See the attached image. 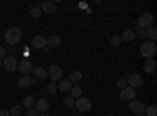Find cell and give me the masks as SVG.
<instances>
[{
    "label": "cell",
    "mask_w": 157,
    "mask_h": 116,
    "mask_svg": "<svg viewBox=\"0 0 157 116\" xmlns=\"http://www.w3.org/2000/svg\"><path fill=\"white\" fill-rule=\"evenodd\" d=\"M21 38H22V32L17 27H11L5 33V41L8 43V46H16L21 41Z\"/></svg>",
    "instance_id": "6da1fadb"
},
{
    "label": "cell",
    "mask_w": 157,
    "mask_h": 116,
    "mask_svg": "<svg viewBox=\"0 0 157 116\" xmlns=\"http://www.w3.org/2000/svg\"><path fill=\"white\" fill-rule=\"evenodd\" d=\"M155 44L154 43H151V41H146V43H143L141 46H140V54H141V57H145L146 60L148 58H152L154 55H155Z\"/></svg>",
    "instance_id": "7a4b0ae2"
},
{
    "label": "cell",
    "mask_w": 157,
    "mask_h": 116,
    "mask_svg": "<svg viewBox=\"0 0 157 116\" xmlns=\"http://www.w3.org/2000/svg\"><path fill=\"white\" fill-rule=\"evenodd\" d=\"M2 66L8 71V72H14L17 69V60L14 55H6L3 60H2Z\"/></svg>",
    "instance_id": "3957f363"
},
{
    "label": "cell",
    "mask_w": 157,
    "mask_h": 116,
    "mask_svg": "<svg viewBox=\"0 0 157 116\" xmlns=\"http://www.w3.org/2000/svg\"><path fill=\"white\" fill-rule=\"evenodd\" d=\"M74 107L80 111V113H86V111L91 110V102H90V99H86V97H78V99L75 100Z\"/></svg>",
    "instance_id": "277c9868"
},
{
    "label": "cell",
    "mask_w": 157,
    "mask_h": 116,
    "mask_svg": "<svg viewBox=\"0 0 157 116\" xmlns=\"http://www.w3.org/2000/svg\"><path fill=\"white\" fill-rule=\"evenodd\" d=\"M138 27H141V28H149V27H152L154 25V16L152 14H143V16H140V19H138Z\"/></svg>",
    "instance_id": "5b68a950"
},
{
    "label": "cell",
    "mask_w": 157,
    "mask_h": 116,
    "mask_svg": "<svg viewBox=\"0 0 157 116\" xmlns=\"http://www.w3.org/2000/svg\"><path fill=\"white\" fill-rule=\"evenodd\" d=\"M127 85L130 88H134V89L143 86V75H140V74H130L127 77Z\"/></svg>",
    "instance_id": "8992f818"
},
{
    "label": "cell",
    "mask_w": 157,
    "mask_h": 116,
    "mask_svg": "<svg viewBox=\"0 0 157 116\" xmlns=\"http://www.w3.org/2000/svg\"><path fill=\"white\" fill-rule=\"evenodd\" d=\"M135 94H137V91H135L134 88L126 86V88H123V89H121L120 97H121L123 100H134V99H135Z\"/></svg>",
    "instance_id": "52a82bcc"
},
{
    "label": "cell",
    "mask_w": 157,
    "mask_h": 116,
    "mask_svg": "<svg viewBox=\"0 0 157 116\" xmlns=\"http://www.w3.org/2000/svg\"><path fill=\"white\" fill-rule=\"evenodd\" d=\"M129 108L132 110L134 113H137V114H143L145 113V104H143V102H140V100H130V104H129Z\"/></svg>",
    "instance_id": "ba28073f"
},
{
    "label": "cell",
    "mask_w": 157,
    "mask_h": 116,
    "mask_svg": "<svg viewBox=\"0 0 157 116\" xmlns=\"http://www.w3.org/2000/svg\"><path fill=\"white\" fill-rule=\"evenodd\" d=\"M17 69L21 71L22 75H29L32 71H33V66L29 60H22L21 63H17Z\"/></svg>",
    "instance_id": "9c48e42d"
},
{
    "label": "cell",
    "mask_w": 157,
    "mask_h": 116,
    "mask_svg": "<svg viewBox=\"0 0 157 116\" xmlns=\"http://www.w3.org/2000/svg\"><path fill=\"white\" fill-rule=\"evenodd\" d=\"M47 75L52 79V82L60 80V77H61V68L58 66V64H52V66L49 68V74Z\"/></svg>",
    "instance_id": "30bf717a"
},
{
    "label": "cell",
    "mask_w": 157,
    "mask_h": 116,
    "mask_svg": "<svg viewBox=\"0 0 157 116\" xmlns=\"http://www.w3.org/2000/svg\"><path fill=\"white\" fill-rule=\"evenodd\" d=\"M60 44H61V38L57 36V35H52V36H49L47 39H46V46H49L50 49L60 47Z\"/></svg>",
    "instance_id": "8fae6325"
},
{
    "label": "cell",
    "mask_w": 157,
    "mask_h": 116,
    "mask_svg": "<svg viewBox=\"0 0 157 116\" xmlns=\"http://www.w3.org/2000/svg\"><path fill=\"white\" fill-rule=\"evenodd\" d=\"M41 11L47 13V14H54L57 11V3L55 2H44V3H41Z\"/></svg>",
    "instance_id": "7c38bea8"
},
{
    "label": "cell",
    "mask_w": 157,
    "mask_h": 116,
    "mask_svg": "<svg viewBox=\"0 0 157 116\" xmlns=\"http://www.w3.org/2000/svg\"><path fill=\"white\" fill-rule=\"evenodd\" d=\"M32 46L35 49H44L46 47V38L44 36H35L32 39Z\"/></svg>",
    "instance_id": "4fadbf2b"
},
{
    "label": "cell",
    "mask_w": 157,
    "mask_h": 116,
    "mask_svg": "<svg viewBox=\"0 0 157 116\" xmlns=\"http://www.w3.org/2000/svg\"><path fill=\"white\" fill-rule=\"evenodd\" d=\"M17 86H19V88H22V89L30 88V86H32V79H30L29 75H22L21 79L17 80Z\"/></svg>",
    "instance_id": "5bb4252c"
},
{
    "label": "cell",
    "mask_w": 157,
    "mask_h": 116,
    "mask_svg": "<svg viewBox=\"0 0 157 116\" xmlns=\"http://www.w3.org/2000/svg\"><path fill=\"white\" fill-rule=\"evenodd\" d=\"M35 108H36L39 113H46V111L49 110V102H47L46 99H39V100H36Z\"/></svg>",
    "instance_id": "9a60e30c"
},
{
    "label": "cell",
    "mask_w": 157,
    "mask_h": 116,
    "mask_svg": "<svg viewBox=\"0 0 157 116\" xmlns=\"http://www.w3.org/2000/svg\"><path fill=\"white\" fill-rule=\"evenodd\" d=\"M120 38H121V41H127L129 43V41H134L137 36H135V32H132V30H124Z\"/></svg>",
    "instance_id": "2e32d148"
},
{
    "label": "cell",
    "mask_w": 157,
    "mask_h": 116,
    "mask_svg": "<svg viewBox=\"0 0 157 116\" xmlns=\"http://www.w3.org/2000/svg\"><path fill=\"white\" fill-rule=\"evenodd\" d=\"M32 72L36 75V79H38V80H44V79H47V71H46L44 68H35Z\"/></svg>",
    "instance_id": "e0dca14e"
},
{
    "label": "cell",
    "mask_w": 157,
    "mask_h": 116,
    "mask_svg": "<svg viewBox=\"0 0 157 116\" xmlns=\"http://www.w3.org/2000/svg\"><path fill=\"white\" fill-rule=\"evenodd\" d=\"M154 71H155V61H154V58H148L145 63V72L152 74Z\"/></svg>",
    "instance_id": "ac0fdd59"
},
{
    "label": "cell",
    "mask_w": 157,
    "mask_h": 116,
    "mask_svg": "<svg viewBox=\"0 0 157 116\" xmlns=\"http://www.w3.org/2000/svg\"><path fill=\"white\" fill-rule=\"evenodd\" d=\"M145 36L146 38H149L151 39V43H154L155 39H157V30H155V27L152 25V27H149V28H146V33H145Z\"/></svg>",
    "instance_id": "d6986e66"
},
{
    "label": "cell",
    "mask_w": 157,
    "mask_h": 116,
    "mask_svg": "<svg viewBox=\"0 0 157 116\" xmlns=\"http://www.w3.org/2000/svg\"><path fill=\"white\" fill-rule=\"evenodd\" d=\"M68 80L71 82V85H72V83H77V82H80V80H82V72H80V71H74V72H71Z\"/></svg>",
    "instance_id": "ffe728a7"
},
{
    "label": "cell",
    "mask_w": 157,
    "mask_h": 116,
    "mask_svg": "<svg viewBox=\"0 0 157 116\" xmlns=\"http://www.w3.org/2000/svg\"><path fill=\"white\" fill-rule=\"evenodd\" d=\"M71 88H72V85L69 80H60V83L57 85V89H60V91H69Z\"/></svg>",
    "instance_id": "44dd1931"
},
{
    "label": "cell",
    "mask_w": 157,
    "mask_h": 116,
    "mask_svg": "<svg viewBox=\"0 0 157 116\" xmlns=\"http://www.w3.org/2000/svg\"><path fill=\"white\" fill-rule=\"evenodd\" d=\"M22 105H24V107H27V108L35 107V99H33L32 96H25L24 100H22Z\"/></svg>",
    "instance_id": "7402d4cb"
},
{
    "label": "cell",
    "mask_w": 157,
    "mask_h": 116,
    "mask_svg": "<svg viewBox=\"0 0 157 116\" xmlns=\"http://www.w3.org/2000/svg\"><path fill=\"white\" fill-rule=\"evenodd\" d=\"M71 96H72L74 99H75V97H77V99H78V97H82V88L78 86V85L72 86V88H71Z\"/></svg>",
    "instance_id": "603a6c76"
},
{
    "label": "cell",
    "mask_w": 157,
    "mask_h": 116,
    "mask_svg": "<svg viewBox=\"0 0 157 116\" xmlns=\"http://www.w3.org/2000/svg\"><path fill=\"white\" fill-rule=\"evenodd\" d=\"M145 116H157V107L155 105H149L148 108H145Z\"/></svg>",
    "instance_id": "cb8c5ba5"
},
{
    "label": "cell",
    "mask_w": 157,
    "mask_h": 116,
    "mask_svg": "<svg viewBox=\"0 0 157 116\" xmlns=\"http://www.w3.org/2000/svg\"><path fill=\"white\" fill-rule=\"evenodd\" d=\"M63 104H64V107H66V108H72L74 104H75V100H74L72 96H68V97L63 99Z\"/></svg>",
    "instance_id": "d4e9b609"
},
{
    "label": "cell",
    "mask_w": 157,
    "mask_h": 116,
    "mask_svg": "<svg viewBox=\"0 0 157 116\" xmlns=\"http://www.w3.org/2000/svg\"><path fill=\"white\" fill-rule=\"evenodd\" d=\"M41 14H43L41 8H38V6H32V9H30V16H32V17H39Z\"/></svg>",
    "instance_id": "484cf974"
},
{
    "label": "cell",
    "mask_w": 157,
    "mask_h": 116,
    "mask_svg": "<svg viewBox=\"0 0 157 116\" xmlns=\"http://www.w3.org/2000/svg\"><path fill=\"white\" fill-rule=\"evenodd\" d=\"M46 89H47V94H55L57 93V83L55 82H50Z\"/></svg>",
    "instance_id": "4316f807"
},
{
    "label": "cell",
    "mask_w": 157,
    "mask_h": 116,
    "mask_svg": "<svg viewBox=\"0 0 157 116\" xmlns=\"http://www.w3.org/2000/svg\"><path fill=\"white\" fill-rule=\"evenodd\" d=\"M21 111H22V107H21V105H13V107H11V110H10V114L17 116Z\"/></svg>",
    "instance_id": "83f0119b"
},
{
    "label": "cell",
    "mask_w": 157,
    "mask_h": 116,
    "mask_svg": "<svg viewBox=\"0 0 157 116\" xmlns=\"http://www.w3.org/2000/svg\"><path fill=\"white\" fill-rule=\"evenodd\" d=\"M116 86L118 88H126L127 86V79H124V77H123V79H120V80H116Z\"/></svg>",
    "instance_id": "f1b7e54d"
},
{
    "label": "cell",
    "mask_w": 157,
    "mask_h": 116,
    "mask_svg": "<svg viewBox=\"0 0 157 116\" xmlns=\"http://www.w3.org/2000/svg\"><path fill=\"white\" fill-rule=\"evenodd\" d=\"M110 44H112L113 47H116V46H120V44H121V38H120V36H113L112 39H110Z\"/></svg>",
    "instance_id": "f546056e"
},
{
    "label": "cell",
    "mask_w": 157,
    "mask_h": 116,
    "mask_svg": "<svg viewBox=\"0 0 157 116\" xmlns=\"http://www.w3.org/2000/svg\"><path fill=\"white\" fill-rule=\"evenodd\" d=\"M145 33H146V30H145V28H141V27H138V25H137L135 36H138V38H145Z\"/></svg>",
    "instance_id": "4dcf8cb0"
},
{
    "label": "cell",
    "mask_w": 157,
    "mask_h": 116,
    "mask_svg": "<svg viewBox=\"0 0 157 116\" xmlns=\"http://www.w3.org/2000/svg\"><path fill=\"white\" fill-rule=\"evenodd\" d=\"M27 116H39V111H38L35 107H32V108H29V111H27Z\"/></svg>",
    "instance_id": "1f68e13d"
},
{
    "label": "cell",
    "mask_w": 157,
    "mask_h": 116,
    "mask_svg": "<svg viewBox=\"0 0 157 116\" xmlns=\"http://www.w3.org/2000/svg\"><path fill=\"white\" fill-rule=\"evenodd\" d=\"M5 57H6V49L0 46V60H3Z\"/></svg>",
    "instance_id": "d6a6232c"
},
{
    "label": "cell",
    "mask_w": 157,
    "mask_h": 116,
    "mask_svg": "<svg viewBox=\"0 0 157 116\" xmlns=\"http://www.w3.org/2000/svg\"><path fill=\"white\" fill-rule=\"evenodd\" d=\"M0 116H10V111H6V110H0Z\"/></svg>",
    "instance_id": "836d02e7"
},
{
    "label": "cell",
    "mask_w": 157,
    "mask_h": 116,
    "mask_svg": "<svg viewBox=\"0 0 157 116\" xmlns=\"http://www.w3.org/2000/svg\"><path fill=\"white\" fill-rule=\"evenodd\" d=\"M8 50H10V52H11V55H13V54H14V52H16V49H14V47H13V46H8Z\"/></svg>",
    "instance_id": "e575fe53"
},
{
    "label": "cell",
    "mask_w": 157,
    "mask_h": 116,
    "mask_svg": "<svg viewBox=\"0 0 157 116\" xmlns=\"http://www.w3.org/2000/svg\"><path fill=\"white\" fill-rule=\"evenodd\" d=\"M78 6H80L82 9H88V6H86V3H80V5H78Z\"/></svg>",
    "instance_id": "d590c367"
},
{
    "label": "cell",
    "mask_w": 157,
    "mask_h": 116,
    "mask_svg": "<svg viewBox=\"0 0 157 116\" xmlns=\"http://www.w3.org/2000/svg\"><path fill=\"white\" fill-rule=\"evenodd\" d=\"M33 83H35V85L38 83V79H36V77H35V79H32V85H33Z\"/></svg>",
    "instance_id": "8d00e7d4"
},
{
    "label": "cell",
    "mask_w": 157,
    "mask_h": 116,
    "mask_svg": "<svg viewBox=\"0 0 157 116\" xmlns=\"http://www.w3.org/2000/svg\"><path fill=\"white\" fill-rule=\"evenodd\" d=\"M39 116H50L49 113H39Z\"/></svg>",
    "instance_id": "74e56055"
},
{
    "label": "cell",
    "mask_w": 157,
    "mask_h": 116,
    "mask_svg": "<svg viewBox=\"0 0 157 116\" xmlns=\"http://www.w3.org/2000/svg\"><path fill=\"white\" fill-rule=\"evenodd\" d=\"M0 66H2V60H0Z\"/></svg>",
    "instance_id": "f35d334b"
},
{
    "label": "cell",
    "mask_w": 157,
    "mask_h": 116,
    "mask_svg": "<svg viewBox=\"0 0 157 116\" xmlns=\"http://www.w3.org/2000/svg\"><path fill=\"white\" fill-rule=\"evenodd\" d=\"M138 116H145V114H138Z\"/></svg>",
    "instance_id": "ab89813d"
},
{
    "label": "cell",
    "mask_w": 157,
    "mask_h": 116,
    "mask_svg": "<svg viewBox=\"0 0 157 116\" xmlns=\"http://www.w3.org/2000/svg\"><path fill=\"white\" fill-rule=\"evenodd\" d=\"M107 116H112V114H107Z\"/></svg>",
    "instance_id": "60d3db41"
}]
</instances>
